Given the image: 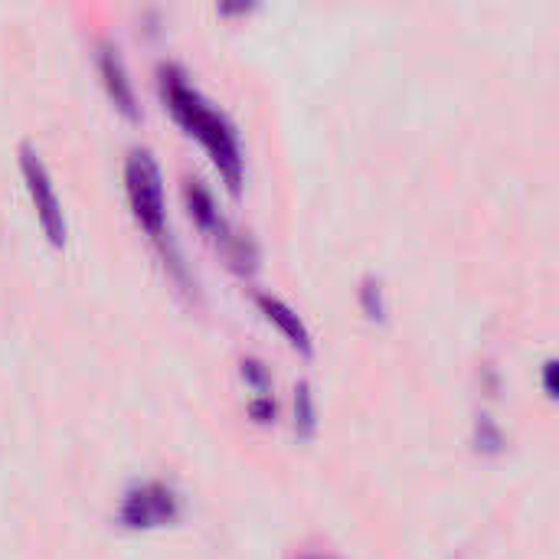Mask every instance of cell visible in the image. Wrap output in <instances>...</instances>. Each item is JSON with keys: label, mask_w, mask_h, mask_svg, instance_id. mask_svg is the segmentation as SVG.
<instances>
[{"label": "cell", "mask_w": 559, "mask_h": 559, "mask_svg": "<svg viewBox=\"0 0 559 559\" xmlns=\"http://www.w3.org/2000/svg\"><path fill=\"white\" fill-rule=\"evenodd\" d=\"M180 495L167 481H138L124 491L118 508V524L128 531L167 527L180 518Z\"/></svg>", "instance_id": "3"}, {"label": "cell", "mask_w": 559, "mask_h": 559, "mask_svg": "<svg viewBox=\"0 0 559 559\" xmlns=\"http://www.w3.org/2000/svg\"><path fill=\"white\" fill-rule=\"evenodd\" d=\"M157 75H160L164 102L174 111V118L206 144V151L213 154L216 167L223 170L229 190H239V183H242V147H239L236 124L187 82V72L180 66L164 62L157 69Z\"/></svg>", "instance_id": "1"}, {"label": "cell", "mask_w": 559, "mask_h": 559, "mask_svg": "<svg viewBox=\"0 0 559 559\" xmlns=\"http://www.w3.org/2000/svg\"><path fill=\"white\" fill-rule=\"evenodd\" d=\"M124 183H128V200L138 216V223L160 236L167 223V206H164V177L147 147H134L124 160Z\"/></svg>", "instance_id": "2"}, {"label": "cell", "mask_w": 559, "mask_h": 559, "mask_svg": "<svg viewBox=\"0 0 559 559\" xmlns=\"http://www.w3.org/2000/svg\"><path fill=\"white\" fill-rule=\"evenodd\" d=\"M314 393L308 386V380H298L295 386V429L298 436H311L314 432Z\"/></svg>", "instance_id": "8"}, {"label": "cell", "mask_w": 559, "mask_h": 559, "mask_svg": "<svg viewBox=\"0 0 559 559\" xmlns=\"http://www.w3.org/2000/svg\"><path fill=\"white\" fill-rule=\"evenodd\" d=\"M98 69H102V79H105V88H108L111 102H115L128 118H138V95H134V85H131V79H128L121 49L111 46V43H102V49H98Z\"/></svg>", "instance_id": "5"}, {"label": "cell", "mask_w": 559, "mask_h": 559, "mask_svg": "<svg viewBox=\"0 0 559 559\" xmlns=\"http://www.w3.org/2000/svg\"><path fill=\"white\" fill-rule=\"evenodd\" d=\"M242 373H246V380H252L255 386H259V396H265L269 393V370L259 364V360H242Z\"/></svg>", "instance_id": "10"}, {"label": "cell", "mask_w": 559, "mask_h": 559, "mask_svg": "<svg viewBox=\"0 0 559 559\" xmlns=\"http://www.w3.org/2000/svg\"><path fill=\"white\" fill-rule=\"evenodd\" d=\"M554 370H557V364H554V360H547V364H544V386H547V393H550V396H554V390H557V386H554Z\"/></svg>", "instance_id": "13"}, {"label": "cell", "mask_w": 559, "mask_h": 559, "mask_svg": "<svg viewBox=\"0 0 559 559\" xmlns=\"http://www.w3.org/2000/svg\"><path fill=\"white\" fill-rule=\"evenodd\" d=\"M20 170L26 177V190L36 203V213H39V223L46 229V236L59 246L66 239V216H62V203H59V193H56V183L43 164V157L29 147V144H20Z\"/></svg>", "instance_id": "4"}, {"label": "cell", "mask_w": 559, "mask_h": 559, "mask_svg": "<svg viewBox=\"0 0 559 559\" xmlns=\"http://www.w3.org/2000/svg\"><path fill=\"white\" fill-rule=\"evenodd\" d=\"M360 298H364V308H367V314H370V318H383V311H386V305H383V285H380L373 275H370V278H364Z\"/></svg>", "instance_id": "9"}, {"label": "cell", "mask_w": 559, "mask_h": 559, "mask_svg": "<svg viewBox=\"0 0 559 559\" xmlns=\"http://www.w3.org/2000/svg\"><path fill=\"white\" fill-rule=\"evenodd\" d=\"M301 559H334V557H324V554H308V557Z\"/></svg>", "instance_id": "14"}, {"label": "cell", "mask_w": 559, "mask_h": 559, "mask_svg": "<svg viewBox=\"0 0 559 559\" xmlns=\"http://www.w3.org/2000/svg\"><path fill=\"white\" fill-rule=\"evenodd\" d=\"M255 301H259V308L265 311V318L275 321V324L282 328V334H285L295 347H301L305 354H311V334H308L305 321H301L282 298H275V295H269V292H255Z\"/></svg>", "instance_id": "7"}, {"label": "cell", "mask_w": 559, "mask_h": 559, "mask_svg": "<svg viewBox=\"0 0 559 559\" xmlns=\"http://www.w3.org/2000/svg\"><path fill=\"white\" fill-rule=\"evenodd\" d=\"M478 442L491 452H498V445H501V429L488 416H481V423H478Z\"/></svg>", "instance_id": "11"}, {"label": "cell", "mask_w": 559, "mask_h": 559, "mask_svg": "<svg viewBox=\"0 0 559 559\" xmlns=\"http://www.w3.org/2000/svg\"><path fill=\"white\" fill-rule=\"evenodd\" d=\"M183 197H187V203H190L193 219H197L203 229L216 233V239H226V246H229V252H233V259H236V246L242 249V239H236V236L229 233L226 219L219 216V210H216V203H213V193H210L200 180H187V183H183Z\"/></svg>", "instance_id": "6"}, {"label": "cell", "mask_w": 559, "mask_h": 559, "mask_svg": "<svg viewBox=\"0 0 559 559\" xmlns=\"http://www.w3.org/2000/svg\"><path fill=\"white\" fill-rule=\"evenodd\" d=\"M249 413L259 419V423H269L272 416H275V403H272V396L265 393V396H259V400H252V406H249Z\"/></svg>", "instance_id": "12"}]
</instances>
